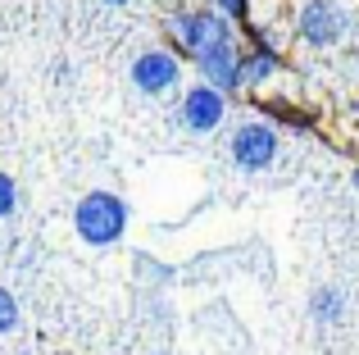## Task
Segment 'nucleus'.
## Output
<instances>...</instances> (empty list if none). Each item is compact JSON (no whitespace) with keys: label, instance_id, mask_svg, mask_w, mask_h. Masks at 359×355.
<instances>
[{"label":"nucleus","instance_id":"7","mask_svg":"<svg viewBox=\"0 0 359 355\" xmlns=\"http://www.w3.org/2000/svg\"><path fill=\"white\" fill-rule=\"evenodd\" d=\"M191 69L201 73V82H210L214 91H223V96H241V36H237V41L205 46V51L191 60Z\"/></svg>","mask_w":359,"mask_h":355},{"label":"nucleus","instance_id":"12","mask_svg":"<svg viewBox=\"0 0 359 355\" xmlns=\"http://www.w3.org/2000/svg\"><path fill=\"white\" fill-rule=\"evenodd\" d=\"M14 210H18V182L9 173H0V219H9Z\"/></svg>","mask_w":359,"mask_h":355},{"label":"nucleus","instance_id":"16","mask_svg":"<svg viewBox=\"0 0 359 355\" xmlns=\"http://www.w3.org/2000/svg\"><path fill=\"white\" fill-rule=\"evenodd\" d=\"M105 5H128V0H105Z\"/></svg>","mask_w":359,"mask_h":355},{"label":"nucleus","instance_id":"14","mask_svg":"<svg viewBox=\"0 0 359 355\" xmlns=\"http://www.w3.org/2000/svg\"><path fill=\"white\" fill-rule=\"evenodd\" d=\"M355 69H359V41H355Z\"/></svg>","mask_w":359,"mask_h":355},{"label":"nucleus","instance_id":"13","mask_svg":"<svg viewBox=\"0 0 359 355\" xmlns=\"http://www.w3.org/2000/svg\"><path fill=\"white\" fill-rule=\"evenodd\" d=\"M351 109H355V114H359V96H351Z\"/></svg>","mask_w":359,"mask_h":355},{"label":"nucleus","instance_id":"2","mask_svg":"<svg viewBox=\"0 0 359 355\" xmlns=\"http://www.w3.org/2000/svg\"><path fill=\"white\" fill-rule=\"evenodd\" d=\"M132 223V210L118 192H87L73 205V232L87 246H114Z\"/></svg>","mask_w":359,"mask_h":355},{"label":"nucleus","instance_id":"5","mask_svg":"<svg viewBox=\"0 0 359 355\" xmlns=\"http://www.w3.org/2000/svg\"><path fill=\"white\" fill-rule=\"evenodd\" d=\"M182 64L187 60L173 46H146V51L132 60L128 78L141 96H168V91H177V82H182Z\"/></svg>","mask_w":359,"mask_h":355},{"label":"nucleus","instance_id":"1","mask_svg":"<svg viewBox=\"0 0 359 355\" xmlns=\"http://www.w3.org/2000/svg\"><path fill=\"white\" fill-rule=\"evenodd\" d=\"M164 32H168V46H173V51L191 64L205 46L237 41L241 27L232 23V18H223L214 5H205V9H173V14L164 18Z\"/></svg>","mask_w":359,"mask_h":355},{"label":"nucleus","instance_id":"10","mask_svg":"<svg viewBox=\"0 0 359 355\" xmlns=\"http://www.w3.org/2000/svg\"><path fill=\"white\" fill-rule=\"evenodd\" d=\"M214 9H219V14L223 18H232V23H237V27H250L255 23V9H250V0H214Z\"/></svg>","mask_w":359,"mask_h":355},{"label":"nucleus","instance_id":"6","mask_svg":"<svg viewBox=\"0 0 359 355\" xmlns=\"http://www.w3.org/2000/svg\"><path fill=\"white\" fill-rule=\"evenodd\" d=\"M223 119H228V96L223 91H214L210 82L196 78L191 87H182V100H177V128L191 137H210L223 128Z\"/></svg>","mask_w":359,"mask_h":355},{"label":"nucleus","instance_id":"8","mask_svg":"<svg viewBox=\"0 0 359 355\" xmlns=\"http://www.w3.org/2000/svg\"><path fill=\"white\" fill-rule=\"evenodd\" d=\"M264 119H269L273 128H291V133H309V128H314V114L300 109L296 100H287V96H269L264 100Z\"/></svg>","mask_w":359,"mask_h":355},{"label":"nucleus","instance_id":"4","mask_svg":"<svg viewBox=\"0 0 359 355\" xmlns=\"http://www.w3.org/2000/svg\"><path fill=\"white\" fill-rule=\"evenodd\" d=\"M278 151H282V137L269 119H245V123L232 128V142H228V155L241 173H264L278 164Z\"/></svg>","mask_w":359,"mask_h":355},{"label":"nucleus","instance_id":"9","mask_svg":"<svg viewBox=\"0 0 359 355\" xmlns=\"http://www.w3.org/2000/svg\"><path fill=\"white\" fill-rule=\"evenodd\" d=\"M341 310H346V292L337 283L314 287V296H309V314H314V323H337Z\"/></svg>","mask_w":359,"mask_h":355},{"label":"nucleus","instance_id":"15","mask_svg":"<svg viewBox=\"0 0 359 355\" xmlns=\"http://www.w3.org/2000/svg\"><path fill=\"white\" fill-rule=\"evenodd\" d=\"M351 182H355V187H359V169H355V173H351Z\"/></svg>","mask_w":359,"mask_h":355},{"label":"nucleus","instance_id":"3","mask_svg":"<svg viewBox=\"0 0 359 355\" xmlns=\"http://www.w3.org/2000/svg\"><path fill=\"white\" fill-rule=\"evenodd\" d=\"M355 27V9L341 5V0H305L296 9V36L309 46V51H332L351 36Z\"/></svg>","mask_w":359,"mask_h":355},{"label":"nucleus","instance_id":"11","mask_svg":"<svg viewBox=\"0 0 359 355\" xmlns=\"http://www.w3.org/2000/svg\"><path fill=\"white\" fill-rule=\"evenodd\" d=\"M14 328H18V301H14L9 287H0V337L14 333Z\"/></svg>","mask_w":359,"mask_h":355}]
</instances>
